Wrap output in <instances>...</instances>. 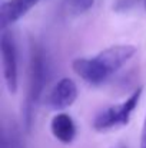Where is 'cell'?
Here are the masks:
<instances>
[{"mask_svg": "<svg viewBox=\"0 0 146 148\" xmlns=\"http://www.w3.org/2000/svg\"><path fill=\"white\" fill-rule=\"evenodd\" d=\"M136 46L133 45H113L96 56L77 58L72 62L73 72L89 85H100L122 69L135 55Z\"/></svg>", "mask_w": 146, "mask_h": 148, "instance_id": "6da1fadb", "label": "cell"}, {"mask_svg": "<svg viewBox=\"0 0 146 148\" xmlns=\"http://www.w3.org/2000/svg\"><path fill=\"white\" fill-rule=\"evenodd\" d=\"M48 76V65L43 56L42 49L33 46L30 52V63H29V82H27V95L24 102V122L27 130L33 121V112L43 94Z\"/></svg>", "mask_w": 146, "mask_h": 148, "instance_id": "7a4b0ae2", "label": "cell"}, {"mask_svg": "<svg viewBox=\"0 0 146 148\" xmlns=\"http://www.w3.org/2000/svg\"><path fill=\"white\" fill-rule=\"evenodd\" d=\"M142 92H143V89L138 88L125 101L99 111L92 121L93 128L99 132H106L110 130L126 127L130 122V118H132V115H133V112L141 101Z\"/></svg>", "mask_w": 146, "mask_h": 148, "instance_id": "3957f363", "label": "cell"}, {"mask_svg": "<svg viewBox=\"0 0 146 148\" xmlns=\"http://www.w3.org/2000/svg\"><path fill=\"white\" fill-rule=\"evenodd\" d=\"M0 52H1V72L4 85L9 94L14 95L19 88V68H17V49L13 35L9 29H1L0 36Z\"/></svg>", "mask_w": 146, "mask_h": 148, "instance_id": "277c9868", "label": "cell"}, {"mask_svg": "<svg viewBox=\"0 0 146 148\" xmlns=\"http://www.w3.org/2000/svg\"><path fill=\"white\" fill-rule=\"evenodd\" d=\"M77 99V85L72 78H62L50 89L46 97V105L52 111H63L75 103Z\"/></svg>", "mask_w": 146, "mask_h": 148, "instance_id": "5b68a950", "label": "cell"}, {"mask_svg": "<svg viewBox=\"0 0 146 148\" xmlns=\"http://www.w3.org/2000/svg\"><path fill=\"white\" fill-rule=\"evenodd\" d=\"M52 135L62 144H72L77 135L75 119L66 112H57L50 121Z\"/></svg>", "mask_w": 146, "mask_h": 148, "instance_id": "8992f818", "label": "cell"}, {"mask_svg": "<svg viewBox=\"0 0 146 148\" xmlns=\"http://www.w3.org/2000/svg\"><path fill=\"white\" fill-rule=\"evenodd\" d=\"M39 0H7L1 3L0 7V23L1 29H7L17 20H20L32 7H35Z\"/></svg>", "mask_w": 146, "mask_h": 148, "instance_id": "52a82bcc", "label": "cell"}, {"mask_svg": "<svg viewBox=\"0 0 146 148\" xmlns=\"http://www.w3.org/2000/svg\"><path fill=\"white\" fill-rule=\"evenodd\" d=\"M0 148H22L19 131L14 125L6 127L3 125L1 128V145Z\"/></svg>", "mask_w": 146, "mask_h": 148, "instance_id": "ba28073f", "label": "cell"}, {"mask_svg": "<svg viewBox=\"0 0 146 148\" xmlns=\"http://www.w3.org/2000/svg\"><path fill=\"white\" fill-rule=\"evenodd\" d=\"M95 0H67V9L73 14H82L92 9Z\"/></svg>", "mask_w": 146, "mask_h": 148, "instance_id": "9c48e42d", "label": "cell"}, {"mask_svg": "<svg viewBox=\"0 0 146 148\" xmlns=\"http://www.w3.org/2000/svg\"><path fill=\"white\" fill-rule=\"evenodd\" d=\"M141 148H146V118L142 127V134H141Z\"/></svg>", "mask_w": 146, "mask_h": 148, "instance_id": "30bf717a", "label": "cell"}, {"mask_svg": "<svg viewBox=\"0 0 146 148\" xmlns=\"http://www.w3.org/2000/svg\"><path fill=\"white\" fill-rule=\"evenodd\" d=\"M116 148H125V147H116Z\"/></svg>", "mask_w": 146, "mask_h": 148, "instance_id": "8fae6325", "label": "cell"}, {"mask_svg": "<svg viewBox=\"0 0 146 148\" xmlns=\"http://www.w3.org/2000/svg\"><path fill=\"white\" fill-rule=\"evenodd\" d=\"M145 7H146V0H145Z\"/></svg>", "mask_w": 146, "mask_h": 148, "instance_id": "7c38bea8", "label": "cell"}]
</instances>
